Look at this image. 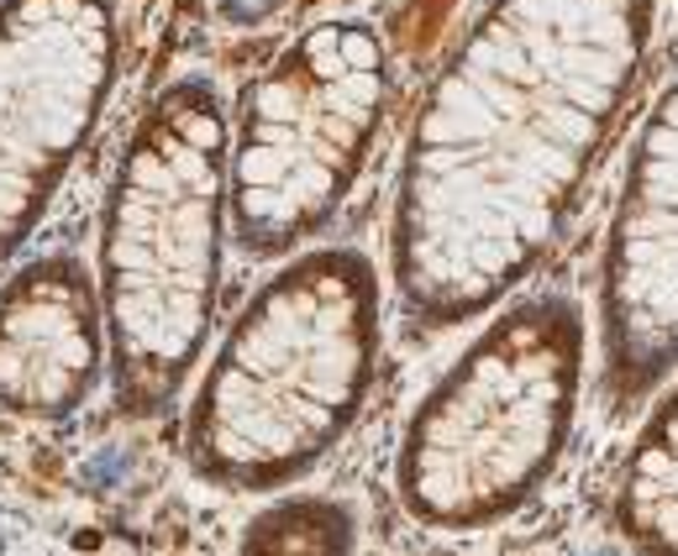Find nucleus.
Returning a JSON list of instances; mask_svg holds the SVG:
<instances>
[{"label": "nucleus", "mask_w": 678, "mask_h": 556, "mask_svg": "<svg viewBox=\"0 0 678 556\" xmlns=\"http://www.w3.org/2000/svg\"><path fill=\"white\" fill-rule=\"evenodd\" d=\"M657 0H484L411 121L390 284L416 331L489 316L563 236L647 64Z\"/></svg>", "instance_id": "1"}, {"label": "nucleus", "mask_w": 678, "mask_h": 556, "mask_svg": "<svg viewBox=\"0 0 678 556\" xmlns=\"http://www.w3.org/2000/svg\"><path fill=\"white\" fill-rule=\"evenodd\" d=\"M384 278L363 247H306L226 325L184 415V462L237 493H274L327 457L373 388Z\"/></svg>", "instance_id": "2"}, {"label": "nucleus", "mask_w": 678, "mask_h": 556, "mask_svg": "<svg viewBox=\"0 0 678 556\" xmlns=\"http://www.w3.org/2000/svg\"><path fill=\"white\" fill-rule=\"evenodd\" d=\"M232 110L205 74L163 85L137 116L100 221L106 373L121 415L174 405L216 321Z\"/></svg>", "instance_id": "3"}, {"label": "nucleus", "mask_w": 678, "mask_h": 556, "mask_svg": "<svg viewBox=\"0 0 678 556\" xmlns=\"http://www.w3.org/2000/svg\"><path fill=\"white\" fill-rule=\"evenodd\" d=\"M590 373V321L573 295L500 300L405 420L394 489L432 531L516 514L569 451Z\"/></svg>", "instance_id": "4"}, {"label": "nucleus", "mask_w": 678, "mask_h": 556, "mask_svg": "<svg viewBox=\"0 0 678 556\" xmlns=\"http://www.w3.org/2000/svg\"><path fill=\"white\" fill-rule=\"evenodd\" d=\"M394 95L384 32L327 17L295 32L232 110L226 236L247 257H285L342 211Z\"/></svg>", "instance_id": "5"}, {"label": "nucleus", "mask_w": 678, "mask_h": 556, "mask_svg": "<svg viewBox=\"0 0 678 556\" xmlns=\"http://www.w3.org/2000/svg\"><path fill=\"white\" fill-rule=\"evenodd\" d=\"M110 0H0V263L22 253L116 89Z\"/></svg>", "instance_id": "6"}, {"label": "nucleus", "mask_w": 678, "mask_h": 556, "mask_svg": "<svg viewBox=\"0 0 678 556\" xmlns=\"http://www.w3.org/2000/svg\"><path fill=\"white\" fill-rule=\"evenodd\" d=\"M678 373V74L632 142L600 257V394L653 399Z\"/></svg>", "instance_id": "7"}, {"label": "nucleus", "mask_w": 678, "mask_h": 556, "mask_svg": "<svg viewBox=\"0 0 678 556\" xmlns=\"http://www.w3.org/2000/svg\"><path fill=\"white\" fill-rule=\"evenodd\" d=\"M106 378L100 284L74 253H43L0 284V409L68 420Z\"/></svg>", "instance_id": "8"}, {"label": "nucleus", "mask_w": 678, "mask_h": 556, "mask_svg": "<svg viewBox=\"0 0 678 556\" xmlns=\"http://www.w3.org/2000/svg\"><path fill=\"white\" fill-rule=\"evenodd\" d=\"M611 525L626 546L678 552V378L647 409L611 489Z\"/></svg>", "instance_id": "9"}, {"label": "nucleus", "mask_w": 678, "mask_h": 556, "mask_svg": "<svg viewBox=\"0 0 678 556\" xmlns=\"http://www.w3.org/2000/svg\"><path fill=\"white\" fill-rule=\"evenodd\" d=\"M247 552H342L352 546V514L327 499H285L247 525Z\"/></svg>", "instance_id": "10"}, {"label": "nucleus", "mask_w": 678, "mask_h": 556, "mask_svg": "<svg viewBox=\"0 0 678 556\" xmlns=\"http://www.w3.org/2000/svg\"><path fill=\"white\" fill-rule=\"evenodd\" d=\"M285 6H295V0H216L221 22L232 26H258V22H274Z\"/></svg>", "instance_id": "11"}]
</instances>
